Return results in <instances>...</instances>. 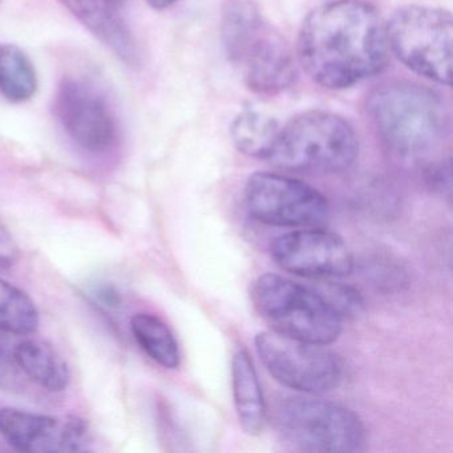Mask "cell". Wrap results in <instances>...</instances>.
I'll use <instances>...</instances> for the list:
<instances>
[{
  "mask_svg": "<svg viewBox=\"0 0 453 453\" xmlns=\"http://www.w3.org/2000/svg\"><path fill=\"white\" fill-rule=\"evenodd\" d=\"M386 22L365 0H331L309 12L296 42V60L327 89H346L388 65Z\"/></svg>",
  "mask_w": 453,
  "mask_h": 453,
  "instance_id": "1",
  "label": "cell"
},
{
  "mask_svg": "<svg viewBox=\"0 0 453 453\" xmlns=\"http://www.w3.org/2000/svg\"><path fill=\"white\" fill-rule=\"evenodd\" d=\"M368 120L386 150L403 161L434 155L449 134V112L439 94L411 81H392L371 92Z\"/></svg>",
  "mask_w": 453,
  "mask_h": 453,
  "instance_id": "2",
  "label": "cell"
},
{
  "mask_svg": "<svg viewBox=\"0 0 453 453\" xmlns=\"http://www.w3.org/2000/svg\"><path fill=\"white\" fill-rule=\"evenodd\" d=\"M221 38L246 86L261 96H275L293 87L298 67L286 39L265 19L253 0H226Z\"/></svg>",
  "mask_w": 453,
  "mask_h": 453,
  "instance_id": "3",
  "label": "cell"
},
{
  "mask_svg": "<svg viewBox=\"0 0 453 453\" xmlns=\"http://www.w3.org/2000/svg\"><path fill=\"white\" fill-rule=\"evenodd\" d=\"M357 155L359 140L349 121L328 111H309L280 127L267 160L290 173L325 176L351 168Z\"/></svg>",
  "mask_w": 453,
  "mask_h": 453,
  "instance_id": "4",
  "label": "cell"
},
{
  "mask_svg": "<svg viewBox=\"0 0 453 453\" xmlns=\"http://www.w3.org/2000/svg\"><path fill=\"white\" fill-rule=\"evenodd\" d=\"M254 307L275 333L309 343H334L343 331L341 315L314 288L278 274L257 278Z\"/></svg>",
  "mask_w": 453,
  "mask_h": 453,
  "instance_id": "5",
  "label": "cell"
},
{
  "mask_svg": "<svg viewBox=\"0 0 453 453\" xmlns=\"http://www.w3.org/2000/svg\"><path fill=\"white\" fill-rule=\"evenodd\" d=\"M275 421L283 440L302 452L357 453L367 445V429L357 413L315 395L286 397Z\"/></svg>",
  "mask_w": 453,
  "mask_h": 453,
  "instance_id": "6",
  "label": "cell"
},
{
  "mask_svg": "<svg viewBox=\"0 0 453 453\" xmlns=\"http://www.w3.org/2000/svg\"><path fill=\"white\" fill-rule=\"evenodd\" d=\"M389 51L408 70L434 83L449 86L452 78V15L437 7L397 10L386 23Z\"/></svg>",
  "mask_w": 453,
  "mask_h": 453,
  "instance_id": "7",
  "label": "cell"
},
{
  "mask_svg": "<svg viewBox=\"0 0 453 453\" xmlns=\"http://www.w3.org/2000/svg\"><path fill=\"white\" fill-rule=\"evenodd\" d=\"M256 349L270 375L304 395H323L341 386L344 365L325 344L288 338L275 331L256 336Z\"/></svg>",
  "mask_w": 453,
  "mask_h": 453,
  "instance_id": "8",
  "label": "cell"
},
{
  "mask_svg": "<svg viewBox=\"0 0 453 453\" xmlns=\"http://www.w3.org/2000/svg\"><path fill=\"white\" fill-rule=\"evenodd\" d=\"M245 203L256 221L270 226H318L330 216V203L319 190L272 172H257L249 177Z\"/></svg>",
  "mask_w": 453,
  "mask_h": 453,
  "instance_id": "9",
  "label": "cell"
},
{
  "mask_svg": "<svg viewBox=\"0 0 453 453\" xmlns=\"http://www.w3.org/2000/svg\"><path fill=\"white\" fill-rule=\"evenodd\" d=\"M54 113L67 136L86 152L105 153L118 142L115 112L104 94L89 81L65 79L55 92Z\"/></svg>",
  "mask_w": 453,
  "mask_h": 453,
  "instance_id": "10",
  "label": "cell"
},
{
  "mask_svg": "<svg viewBox=\"0 0 453 453\" xmlns=\"http://www.w3.org/2000/svg\"><path fill=\"white\" fill-rule=\"evenodd\" d=\"M0 436L26 453H75L92 449L88 423L78 416H54L18 408L0 410Z\"/></svg>",
  "mask_w": 453,
  "mask_h": 453,
  "instance_id": "11",
  "label": "cell"
},
{
  "mask_svg": "<svg viewBox=\"0 0 453 453\" xmlns=\"http://www.w3.org/2000/svg\"><path fill=\"white\" fill-rule=\"evenodd\" d=\"M275 264L299 277L312 280L343 278L354 270V257L343 238L325 229H302L273 241Z\"/></svg>",
  "mask_w": 453,
  "mask_h": 453,
  "instance_id": "12",
  "label": "cell"
},
{
  "mask_svg": "<svg viewBox=\"0 0 453 453\" xmlns=\"http://www.w3.org/2000/svg\"><path fill=\"white\" fill-rule=\"evenodd\" d=\"M68 10L81 20L121 62L136 65L139 62L136 43L131 31L110 0H62Z\"/></svg>",
  "mask_w": 453,
  "mask_h": 453,
  "instance_id": "13",
  "label": "cell"
},
{
  "mask_svg": "<svg viewBox=\"0 0 453 453\" xmlns=\"http://www.w3.org/2000/svg\"><path fill=\"white\" fill-rule=\"evenodd\" d=\"M232 384L235 412L241 426L251 436L261 434L267 420L266 400L256 365L245 349H238L233 357Z\"/></svg>",
  "mask_w": 453,
  "mask_h": 453,
  "instance_id": "14",
  "label": "cell"
},
{
  "mask_svg": "<svg viewBox=\"0 0 453 453\" xmlns=\"http://www.w3.org/2000/svg\"><path fill=\"white\" fill-rule=\"evenodd\" d=\"M17 367L49 392H63L71 381L70 368L62 355L44 341L25 339L15 344Z\"/></svg>",
  "mask_w": 453,
  "mask_h": 453,
  "instance_id": "15",
  "label": "cell"
},
{
  "mask_svg": "<svg viewBox=\"0 0 453 453\" xmlns=\"http://www.w3.org/2000/svg\"><path fill=\"white\" fill-rule=\"evenodd\" d=\"M280 129V124L273 116L259 111L245 110L233 120L230 137L238 152L248 157L267 160Z\"/></svg>",
  "mask_w": 453,
  "mask_h": 453,
  "instance_id": "16",
  "label": "cell"
},
{
  "mask_svg": "<svg viewBox=\"0 0 453 453\" xmlns=\"http://www.w3.org/2000/svg\"><path fill=\"white\" fill-rule=\"evenodd\" d=\"M131 331L145 354L161 367L177 370L181 365V349L172 328L160 317L137 312L131 319Z\"/></svg>",
  "mask_w": 453,
  "mask_h": 453,
  "instance_id": "17",
  "label": "cell"
},
{
  "mask_svg": "<svg viewBox=\"0 0 453 453\" xmlns=\"http://www.w3.org/2000/svg\"><path fill=\"white\" fill-rule=\"evenodd\" d=\"M38 91V75L30 58L14 44L0 46V95L14 104L28 102Z\"/></svg>",
  "mask_w": 453,
  "mask_h": 453,
  "instance_id": "18",
  "label": "cell"
},
{
  "mask_svg": "<svg viewBox=\"0 0 453 453\" xmlns=\"http://www.w3.org/2000/svg\"><path fill=\"white\" fill-rule=\"evenodd\" d=\"M38 326L39 311L33 299L0 278V331L10 335H30Z\"/></svg>",
  "mask_w": 453,
  "mask_h": 453,
  "instance_id": "19",
  "label": "cell"
},
{
  "mask_svg": "<svg viewBox=\"0 0 453 453\" xmlns=\"http://www.w3.org/2000/svg\"><path fill=\"white\" fill-rule=\"evenodd\" d=\"M314 290H317L320 296L341 315L342 319L357 318L365 312V299L362 294L352 286L326 280L325 283L318 286Z\"/></svg>",
  "mask_w": 453,
  "mask_h": 453,
  "instance_id": "20",
  "label": "cell"
},
{
  "mask_svg": "<svg viewBox=\"0 0 453 453\" xmlns=\"http://www.w3.org/2000/svg\"><path fill=\"white\" fill-rule=\"evenodd\" d=\"M426 180L434 192L449 197L450 187H452V164H450V158H444V160L432 163L426 168Z\"/></svg>",
  "mask_w": 453,
  "mask_h": 453,
  "instance_id": "21",
  "label": "cell"
},
{
  "mask_svg": "<svg viewBox=\"0 0 453 453\" xmlns=\"http://www.w3.org/2000/svg\"><path fill=\"white\" fill-rule=\"evenodd\" d=\"M19 258V246L4 219H0V270L12 269Z\"/></svg>",
  "mask_w": 453,
  "mask_h": 453,
  "instance_id": "22",
  "label": "cell"
},
{
  "mask_svg": "<svg viewBox=\"0 0 453 453\" xmlns=\"http://www.w3.org/2000/svg\"><path fill=\"white\" fill-rule=\"evenodd\" d=\"M10 334L0 331V373L6 372L9 368L17 367L15 363L14 349Z\"/></svg>",
  "mask_w": 453,
  "mask_h": 453,
  "instance_id": "23",
  "label": "cell"
},
{
  "mask_svg": "<svg viewBox=\"0 0 453 453\" xmlns=\"http://www.w3.org/2000/svg\"><path fill=\"white\" fill-rule=\"evenodd\" d=\"M145 2H147L148 6L152 7L153 10L163 12V10L173 6L179 0H145Z\"/></svg>",
  "mask_w": 453,
  "mask_h": 453,
  "instance_id": "24",
  "label": "cell"
},
{
  "mask_svg": "<svg viewBox=\"0 0 453 453\" xmlns=\"http://www.w3.org/2000/svg\"><path fill=\"white\" fill-rule=\"evenodd\" d=\"M110 2L113 4V6H118V4H120L121 0H110Z\"/></svg>",
  "mask_w": 453,
  "mask_h": 453,
  "instance_id": "25",
  "label": "cell"
}]
</instances>
